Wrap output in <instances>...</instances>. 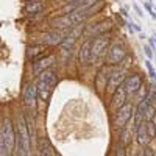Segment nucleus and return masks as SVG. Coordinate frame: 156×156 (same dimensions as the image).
I'll return each mask as SVG.
<instances>
[{"instance_id": "obj_4", "label": "nucleus", "mask_w": 156, "mask_h": 156, "mask_svg": "<svg viewBox=\"0 0 156 156\" xmlns=\"http://www.w3.org/2000/svg\"><path fill=\"white\" fill-rule=\"evenodd\" d=\"M133 112H134V106L131 103H125L123 106H120L119 109H115V114H114V120L112 123L117 126V128H125L126 123L133 119Z\"/></svg>"}, {"instance_id": "obj_34", "label": "nucleus", "mask_w": 156, "mask_h": 156, "mask_svg": "<svg viewBox=\"0 0 156 156\" xmlns=\"http://www.w3.org/2000/svg\"><path fill=\"white\" fill-rule=\"evenodd\" d=\"M153 41H154V42H156V36H154V37H153Z\"/></svg>"}, {"instance_id": "obj_12", "label": "nucleus", "mask_w": 156, "mask_h": 156, "mask_svg": "<svg viewBox=\"0 0 156 156\" xmlns=\"http://www.w3.org/2000/svg\"><path fill=\"white\" fill-rule=\"evenodd\" d=\"M109 73H111V69H106V67H103V69L97 73V76H95V87H97L98 92H103V90L106 89Z\"/></svg>"}, {"instance_id": "obj_16", "label": "nucleus", "mask_w": 156, "mask_h": 156, "mask_svg": "<svg viewBox=\"0 0 156 156\" xmlns=\"http://www.w3.org/2000/svg\"><path fill=\"white\" fill-rule=\"evenodd\" d=\"M44 9V2L42 0H25V12L28 14H36Z\"/></svg>"}, {"instance_id": "obj_8", "label": "nucleus", "mask_w": 156, "mask_h": 156, "mask_svg": "<svg viewBox=\"0 0 156 156\" xmlns=\"http://www.w3.org/2000/svg\"><path fill=\"white\" fill-rule=\"evenodd\" d=\"M53 62H55V56H53V55H48V56L44 55V56H41V58L34 59V62H33V75L37 76L41 72L50 69L51 66H53Z\"/></svg>"}, {"instance_id": "obj_14", "label": "nucleus", "mask_w": 156, "mask_h": 156, "mask_svg": "<svg viewBox=\"0 0 156 156\" xmlns=\"http://www.w3.org/2000/svg\"><path fill=\"white\" fill-rule=\"evenodd\" d=\"M112 28V23L109 20H103L94 27H89L87 30V34H94V36H98V34H106V31H111Z\"/></svg>"}, {"instance_id": "obj_15", "label": "nucleus", "mask_w": 156, "mask_h": 156, "mask_svg": "<svg viewBox=\"0 0 156 156\" xmlns=\"http://www.w3.org/2000/svg\"><path fill=\"white\" fill-rule=\"evenodd\" d=\"M78 59H80L81 64H87L90 61V39L81 44L80 51H78Z\"/></svg>"}, {"instance_id": "obj_24", "label": "nucleus", "mask_w": 156, "mask_h": 156, "mask_svg": "<svg viewBox=\"0 0 156 156\" xmlns=\"http://www.w3.org/2000/svg\"><path fill=\"white\" fill-rule=\"evenodd\" d=\"M131 129H128V128H122V144L123 145H128L129 142H131Z\"/></svg>"}, {"instance_id": "obj_28", "label": "nucleus", "mask_w": 156, "mask_h": 156, "mask_svg": "<svg viewBox=\"0 0 156 156\" xmlns=\"http://www.w3.org/2000/svg\"><path fill=\"white\" fill-rule=\"evenodd\" d=\"M144 6H145V8H147V11L150 12L151 19H154V20H156V12H153V9H151V5H150V3H144Z\"/></svg>"}, {"instance_id": "obj_29", "label": "nucleus", "mask_w": 156, "mask_h": 156, "mask_svg": "<svg viewBox=\"0 0 156 156\" xmlns=\"http://www.w3.org/2000/svg\"><path fill=\"white\" fill-rule=\"evenodd\" d=\"M144 156H156V151H154L153 148H147V150L144 151Z\"/></svg>"}, {"instance_id": "obj_3", "label": "nucleus", "mask_w": 156, "mask_h": 156, "mask_svg": "<svg viewBox=\"0 0 156 156\" xmlns=\"http://www.w3.org/2000/svg\"><path fill=\"white\" fill-rule=\"evenodd\" d=\"M108 47H109V37L106 34L94 36V39L90 41V59L105 56Z\"/></svg>"}, {"instance_id": "obj_9", "label": "nucleus", "mask_w": 156, "mask_h": 156, "mask_svg": "<svg viewBox=\"0 0 156 156\" xmlns=\"http://www.w3.org/2000/svg\"><path fill=\"white\" fill-rule=\"evenodd\" d=\"M145 108H147V101L145 98H142L139 103H137V108L134 109L133 112V128L136 129L142 122H145Z\"/></svg>"}, {"instance_id": "obj_19", "label": "nucleus", "mask_w": 156, "mask_h": 156, "mask_svg": "<svg viewBox=\"0 0 156 156\" xmlns=\"http://www.w3.org/2000/svg\"><path fill=\"white\" fill-rule=\"evenodd\" d=\"M53 27L58 28V30H72V28H75L73 23H72V20L69 19L67 14H66V16H61V17H56V19L53 20Z\"/></svg>"}, {"instance_id": "obj_30", "label": "nucleus", "mask_w": 156, "mask_h": 156, "mask_svg": "<svg viewBox=\"0 0 156 156\" xmlns=\"http://www.w3.org/2000/svg\"><path fill=\"white\" fill-rule=\"evenodd\" d=\"M133 8H134V11H136V12H137V16H142V11H140V8H139V6H137V5H134V6H133Z\"/></svg>"}, {"instance_id": "obj_22", "label": "nucleus", "mask_w": 156, "mask_h": 156, "mask_svg": "<svg viewBox=\"0 0 156 156\" xmlns=\"http://www.w3.org/2000/svg\"><path fill=\"white\" fill-rule=\"evenodd\" d=\"M97 2H100V0H80V2H75V9H89V8H92Z\"/></svg>"}, {"instance_id": "obj_27", "label": "nucleus", "mask_w": 156, "mask_h": 156, "mask_svg": "<svg viewBox=\"0 0 156 156\" xmlns=\"http://www.w3.org/2000/svg\"><path fill=\"white\" fill-rule=\"evenodd\" d=\"M144 50H145V55H147L148 59H151V58L154 56V53L151 51V47H150V45H144Z\"/></svg>"}, {"instance_id": "obj_23", "label": "nucleus", "mask_w": 156, "mask_h": 156, "mask_svg": "<svg viewBox=\"0 0 156 156\" xmlns=\"http://www.w3.org/2000/svg\"><path fill=\"white\" fill-rule=\"evenodd\" d=\"M154 115H156L154 105H153V103H147V108H145V122H150Z\"/></svg>"}, {"instance_id": "obj_7", "label": "nucleus", "mask_w": 156, "mask_h": 156, "mask_svg": "<svg viewBox=\"0 0 156 156\" xmlns=\"http://www.w3.org/2000/svg\"><path fill=\"white\" fill-rule=\"evenodd\" d=\"M125 80V69H111L109 78H108V86L106 90L109 92H114V90L119 87Z\"/></svg>"}, {"instance_id": "obj_11", "label": "nucleus", "mask_w": 156, "mask_h": 156, "mask_svg": "<svg viewBox=\"0 0 156 156\" xmlns=\"http://www.w3.org/2000/svg\"><path fill=\"white\" fill-rule=\"evenodd\" d=\"M36 98H37V92H36V84L30 83L23 90V101L28 108L34 109L36 108Z\"/></svg>"}, {"instance_id": "obj_5", "label": "nucleus", "mask_w": 156, "mask_h": 156, "mask_svg": "<svg viewBox=\"0 0 156 156\" xmlns=\"http://www.w3.org/2000/svg\"><path fill=\"white\" fill-rule=\"evenodd\" d=\"M126 56V48L122 42H115L111 47H108V55H106V61L109 66H115L120 64Z\"/></svg>"}, {"instance_id": "obj_31", "label": "nucleus", "mask_w": 156, "mask_h": 156, "mask_svg": "<svg viewBox=\"0 0 156 156\" xmlns=\"http://www.w3.org/2000/svg\"><path fill=\"white\" fill-rule=\"evenodd\" d=\"M150 122H151V123H153V125H154V128H156V115H154V117H153V119H151V120H150Z\"/></svg>"}, {"instance_id": "obj_20", "label": "nucleus", "mask_w": 156, "mask_h": 156, "mask_svg": "<svg viewBox=\"0 0 156 156\" xmlns=\"http://www.w3.org/2000/svg\"><path fill=\"white\" fill-rule=\"evenodd\" d=\"M80 31H81V28H80V25H78V28H76L75 31L69 33V34H67L66 37L62 39V42H61V45H62V48H64V50H69V51H70V48H72L73 42L76 41V37H78V34H80Z\"/></svg>"}, {"instance_id": "obj_17", "label": "nucleus", "mask_w": 156, "mask_h": 156, "mask_svg": "<svg viewBox=\"0 0 156 156\" xmlns=\"http://www.w3.org/2000/svg\"><path fill=\"white\" fill-rule=\"evenodd\" d=\"M44 55H45V45H42V44L31 45V47H28V50H27V58L31 59V61L41 58V56H44Z\"/></svg>"}, {"instance_id": "obj_35", "label": "nucleus", "mask_w": 156, "mask_h": 156, "mask_svg": "<svg viewBox=\"0 0 156 156\" xmlns=\"http://www.w3.org/2000/svg\"><path fill=\"white\" fill-rule=\"evenodd\" d=\"M142 2H144V0H142Z\"/></svg>"}, {"instance_id": "obj_6", "label": "nucleus", "mask_w": 156, "mask_h": 156, "mask_svg": "<svg viewBox=\"0 0 156 156\" xmlns=\"http://www.w3.org/2000/svg\"><path fill=\"white\" fill-rule=\"evenodd\" d=\"M122 86L125 87L128 95H134V94H137L139 90L142 89V76L139 73L129 75V76H126L125 80H123Z\"/></svg>"}, {"instance_id": "obj_26", "label": "nucleus", "mask_w": 156, "mask_h": 156, "mask_svg": "<svg viewBox=\"0 0 156 156\" xmlns=\"http://www.w3.org/2000/svg\"><path fill=\"white\" fill-rule=\"evenodd\" d=\"M145 67H147V70H148V75L156 81V72H154V69H153V66H151V61H150V59L145 61Z\"/></svg>"}, {"instance_id": "obj_10", "label": "nucleus", "mask_w": 156, "mask_h": 156, "mask_svg": "<svg viewBox=\"0 0 156 156\" xmlns=\"http://www.w3.org/2000/svg\"><path fill=\"white\" fill-rule=\"evenodd\" d=\"M126 90H125V87L120 84L119 87H117L114 92H112V100H111V106L114 108V109H119L120 106H123L125 103H126Z\"/></svg>"}, {"instance_id": "obj_33", "label": "nucleus", "mask_w": 156, "mask_h": 156, "mask_svg": "<svg viewBox=\"0 0 156 156\" xmlns=\"http://www.w3.org/2000/svg\"><path fill=\"white\" fill-rule=\"evenodd\" d=\"M72 2H73V3H75V2H80V0H72Z\"/></svg>"}, {"instance_id": "obj_32", "label": "nucleus", "mask_w": 156, "mask_h": 156, "mask_svg": "<svg viewBox=\"0 0 156 156\" xmlns=\"http://www.w3.org/2000/svg\"><path fill=\"white\" fill-rule=\"evenodd\" d=\"M120 12H122V16H125V17H128V12H126V11H125V9H122V11H120Z\"/></svg>"}, {"instance_id": "obj_13", "label": "nucleus", "mask_w": 156, "mask_h": 156, "mask_svg": "<svg viewBox=\"0 0 156 156\" xmlns=\"http://www.w3.org/2000/svg\"><path fill=\"white\" fill-rule=\"evenodd\" d=\"M136 137H137V144L142 145V147H147L148 145V142L151 140L150 136H148V131H147V126H145V122H142L136 129Z\"/></svg>"}, {"instance_id": "obj_1", "label": "nucleus", "mask_w": 156, "mask_h": 156, "mask_svg": "<svg viewBox=\"0 0 156 156\" xmlns=\"http://www.w3.org/2000/svg\"><path fill=\"white\" fill-rule=\"evenodd\" d=\"M58 76H56V70L55 69H47L44 72H41L37 75V83H36V92L37 97L42 101H47L53 92V89L56 86Z\"/></svg>"}, {"instance_id": "obj_2", "label": "nucleus", "mask_w": 156, "mask_h": 156, "mask_svg": "<svg viewBox=\"0 0 156 156\" xmlns=\"http://www.w3.org/2000/svg\"><path fill=\"white\" fill-rule=\"evenodd\" d=\"M0 142L3 144L6 151L12 156L16 150V133H14V125H12L9 117H5L2 126H0Z\"/></svg>"}, {"instance_id": "obj_25", "label": "nucleus", "mask_w": 156, "mask_h": 156, "mask_svg": "<svg viewBox=\"0 0 156 156\" xmlns=\"http://www.w3.org/2000/svg\"><path fill=\"white\" fill-rule=\"evenodd\" d=\"M145 126H147V131H148L150 139H153V137L156 136V128H154V125H153L151 122H145Z\"/></svg>"}, {"instance_id": "obj_18", "label": "nucleus", "mask_w": 156, "mask_h": 156, "mask_svg": "<svg viewBox=\"0 0 156 156\" xmlns=\"http://www.w3.org/2000/svg\"><path fill=\"white\" fill-rule=\"evenodd\" d=\"M37 145H39V154H41V156H55L53 147H51L48 139L41 137V139H39V142H37Z\"/></svg>"}, {"instance_id": "obj_21", "label": "nucleus", "mask_w": 156, "mask_h": 156, "mask_svg": "<svg viewBox=\"0 0 156 156\" xmlns=\"http://www.w3.org/2000/svg\"><path fill=\"white\" fill-rule=\"evenodd\" d=\"M66 37L61 31H51V33H47L45 34V42L47 44H61L62 42V39Z\"/></svg>"}]
</instances>
